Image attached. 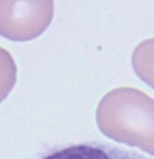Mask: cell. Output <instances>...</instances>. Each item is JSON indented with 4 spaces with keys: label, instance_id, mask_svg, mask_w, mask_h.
Returning <instances> with one entry per match:
<instances>
[{
    "label": "cell",
    "instance_id": "277c9868",
    "mask_svg": "<svg viewBox=\"0 0 154 159\" xmlns=\"http://www.w3.org/2000/svg\"><path fill=\"white\" fill-rule=\"evenodd\" d=\"M16 71L11 54L0 47V103L8 96L16 85Z\"/></svg>",
    "mask_w": 154,
    "mask_h": 159
},
{
    "label": "cell",
    "instance_id": "7a4b0ae2",
    "mask_svg": "<svg viewBox=\"0 0 154 159\" xmlns=\"http://www.w3.org/2000/svg\"><path fill=\"white\" fill-rule=\"evenodd\" d=\"M38 159H153L134 150L103 142H85L56 146Z\"/></svg>",
    "mask_w": 154,
    "mask_h": 159
},
{
    "label": "cell",
    "instance_id": "3957f363",
    "mask_svg": "<svg viewBox=\"0 0 154 159\" xmlns=\"http://www.w3.org/2000/svg\"><path fill=\"white\" fill-rule=\"evenodd\" d=\"M132 63L138 77L154 88V38L137 45L132 55Z\"/></svg>",
    "mask_w": 154,
    "mask_h": 159
},
{
    "label": "cell",
    "instance_id": "6da1fadb",
    "mask_svg": "<svg viewBox=\"0 0 154 159\" xmlns=\"http://www.w3.org/2000/svg\"><path fill=\"white\" fill-rule=\"evenodd\" d=\"M54 14L53 0H0V36L32 41L46 31Z\"/></svg>",
    "mask_w": 154,
    "mask_h": 159
}]
</instances>
